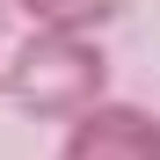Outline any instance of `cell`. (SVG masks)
I'll use <instances>...</instances> for the list:
<instances>
[{
  "instance_id": "1",
  "label": "cell",
  "mask_w": 160,
  "mask_h": 160,
  "mask_svg": "<svg viewBox=\"0 0 160 160\" xmlns=\"http://www.w3.org/2000/svg\"><path fill=\"white\" fill-rule=\"evenodd\" d=\"M0 95L15 102L22 117L37 124H73L88 117L95 102H109V51L95 44V29H51V22H29L8 51V80Z\"/></svg>"
},
{
  "instance_id": "2",
  "label": "cell",
  "mask_w": 160,
  "mask_h": 160,
  "mask_svg": "<svg viewBox=\"0 0 160 160\" xmlns=\"http://www.w3.org/2000/svg\"><path fill=\"white\" fill-rule=\"evenodd\" d=\"M58 160H160V117L146 102H95L66 124Z\"/></svg>"
},
{
  "instance_id": "3",
  "label": "cell",
  "mask_w": 160,
  "mask_h": 160,
  "mask_svg": "<svg viewBox=\"0 0 160 160\" xmlns=\"http://www.w3.org/2000/svg\"><path fill=\"white\" fill-rule=\"evenodd\" d=\"M131 0H15L22 22H51V29H102V22H117Z\"/></svg>"
},
{
  "instance_id": "4",
  "label": "cell",
  "mask_w": 160,
  "mask_h": 160,
  "mask_svg": "<svg viewBox=\"0 0 160 160\" xmlns=\"http://www.w3.org/2000/svg\"><path fill=\"white\" fill-rule=\"evenodd\" d=\"M8 51H15V0H0V80H8Z\"/></svg>"
}]
</instances>
